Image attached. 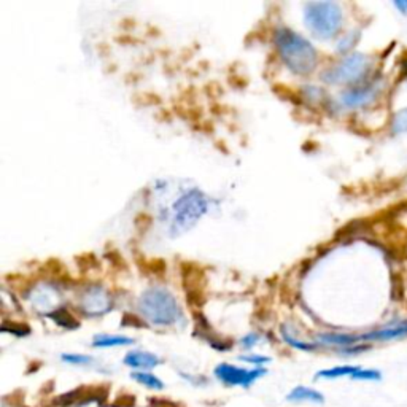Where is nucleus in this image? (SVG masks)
<instances>
[{"mask_svg": "<svg viewBox=\"0 0 407 407\" xmlns=\"http://www.w3.org/2000/svg\"><path fill=\"white\" fill-rule=\"evenodd\" d=\"M137 307L145 322L153 327L169 328L183 318L176 296L161 287H151L143 292L138 298Z\"/></svg>", "mask_w": 407, "mask_h": 407, "instance_id": "obj_2", "label": "nucleus"}, {"mask_svg": "<svg viewBox=\"0 0 407 407\" xmlns=\"http://www.w3.org/2000/svg\"><path fill=\"white\" fill-rule=\"evenodd\" d=\"M358 37H359V34H357V32L347 34V36L342 37L339 40V43H337V51H339V53H342V55H345V53L350 55L353 46L357 45V42H358Z\"/></svg>", "mask_w": 407, "mask_h": 407, "instance_id": "obj_18", "label": "nucleus"}, {"mask_svg": "<svg viewBox=\"0 0 407 407\" xmlns=\"http://www.w3.org/2000/svg\"><path fill=\"white\" fill-rule=\"evenodd\" d=\"M280 333H282L283 341L287 342V344L290 347L296 348V350H302V352H312V350H315V347H317L315 344H310V342H306V341L299 339L298 334L294 333V329L287 327V324H283Z\"/></svg>", "mask_w": 407, "mask_h": 407, "instance_id": "obj_16", "label": "nucleus"}, {"mask_svg": "<svg viewBox=\"0 0 407 407\" xmlns=\"http://www.w3.org/2000/svg\"><path fill=\"white\" fill-rule=\"evenodd\" d=\"M131 379L134 382H137L138 385H142L148 390H156V392H159V390L164 388V382L150 371H134L131 374Z\"/></svg>", "mask_w": 407, "mask_h": 407, "instance_id": "obj_14", "label": "nucleus"}, {"mask_svg": "<svg viewBox=\"0 0 407 407\" xmlns=\"http://www.w3.org/2000/svg\"><path fill=\"white\" fill-rule=\"evenodd\" d=\"M407 336V322L398 323V324H390V327L371 331V333H366L362 336V341H393L399 339V337Z\"/></svg>", "mask_w": 407, "mask_h": 407, "instance_id": "obj_10", "label": "nucleus"}, {"mask_svg": "<svg viewBox=\"0 0 407 407\" xmlns=\"http://www.w3.org/2000/svg\"><path fill=\"white\" fill-rule=\"evenodd\" d=\"M317 341L322 345H333L344 350V348L358 345V342H362V336L347 334V333H323V334H318Z\"/></svg>", "mask_w": 407, "mask_h": 407, "instance_id": "obj_11", "label": "nucleus"}, {"mask_svg": "<svg viewBox=\"0 0 407 407\" xmlns=\"http://www.w3.org/2000/svg\"><path fill=\"white\" fill-rule=\"evenodd\" d=\"M73 407H103L102 401L99 398H90V399H83L80 403H75Z\"/></svg>", "mask_w": 407, "mask_h": 407, "instance_id": "obj_23", "label": "nucleus"}, {"mask_svg": "<svg viewBox=\"0 0 407 407\" xmlns=\"http://www.w3.org/2000/svg\"><path fill=\"white\" fill-rule=\"evenodd\" d=\"M287 401L290 403H313V404H322L324 401V397L317 390L309 387H296L292 392L287 394Z\"/></svg>", "mask_w": 407, "mask_h": 407, "instance_id": "obj_12", "label": "nucleus"}, {"mask_svg": "<svg viewBox=\"0 0 407 407\" xmlns=\"http://www.w3.org/2000/svg\"><path fill=\"white\" fill-rule=\"evenodd\" d=\"M61 359L64 363L72 364V366H90L92 364V357L90 355H81V353H62Z\"/></svg>", "mask_w": 407, "mask_h": 407, "instance_id": "obj_17", "label": "nucleus"}, {"mask_svg": "<svg viewBox=\"0 0 407 407\" xmlns=\"http://www.w3.org/2000/svg\"><path fill=\"white\" fill-rule=\"evenodd\" d=\"M393 5H394V8L399 11V13L407 15V0H394Z\"/></svg>", "mask_w": 407, "mask_h": 407, "instance_id": "obj_24", "label": "nucleus"}, {"mask_svg": "<svg viewBox=\"0 0 407 407\" xmlns=\"http://www.w3.org/2000/svg\"><path fill=\"white\" fill-rule=\"evenodd\" d=\"M134 339L121 334H97L92 339V347L96 348H113V347H127L132 345Z\"/></svg>", "mask_w": 407, "mask_h": 407, "instance_id": "obj_13", "label": "nucleus"}, {"mask_svg": "<svg viewBox=\"0 0 407 407\" xmlns=\"http://www.w3.org/2000/svg\"><path fill=\"white\" fill-rule=\"evenodd\" d=\"M259 341H261V336L258 333H250V334L242 337L241 345L243 348H247V350H250V348H253L255 345H258Z\"/></svg>", "mask_w": 407, "mask_h": 407, "instance_id": "obj_22", "label": "nucleus"}, {"mask_svg": "<svg viewBox=\"0 0 407 407\" xmlns=\"http://www.w3.org/2000/svg\"><path fill=\"white\" fill-rule=\"evenodd\" d=\"M382 90H383L382 81L372 80L368 81V83L345 90L339 97V103L341 107H344L345 110L366 108L372 106V103L380 97Z\"/></svg>", "mask_w": 407, "mask_h": 407, "instance_id": "obj_6", "label": "nucleus"}, {"mask_svg": "<svg viewBox=\"0 0 407 407\" xmlns=\"http://www.w3.org/2000/svg\"><path fill=\"white\" fill-rule=\"evenodd\" d=\"M352 379L353 380H371V382H374V380H380L382 374L379 371H376V369H362V368H359L357 372H355Z\"/></svg>", "mask_w": 407, "mask_h": 407, "instance_id": "obj_21", "label": "nucleus"}, {"mask_svg": "<svg viewBox=\"0 0 407 407\" xmlns=\"http://www.w3.org/2000/svg\"><path fill=\"white\" fill-rule=\"evenodd\" d=\"M274 40L280 59L293 73L307 77L315 71L318 55L309 40L285 26L277 29Z\"/></svg>", "mask_w": 407, "mask_h": 407, "instance_id": "obj_1", "label": "nucleus"}, {"mask_svg": "<svg viewBox=\"0 0 407 407\" xmlns=\"http://www.w3.org/2000/svg\"><path fill=\"white\" fill-rule=\"evenodd\" d=\"M213 374L226 387L250 388L255 382L266 376V369L264 368L245 369V368H239V366H234L229 363H222L215 368Z\"/></svg>", "mask_w": 407, "mask_h": 407, "instance_id": "obj_7", "label": "nucleus"}, {"mask_svg": "<svg viewBox=\"0 0 407 407\" xmlns=\"http://www.w3.org/2000/svg\"><path fill=\"white\" fill-rule=\"evenodd\" d=\"M372 57L366 53L345 55L339 62L329 67L323 73V81L337 86H359L368 83V77L372 72Z\"/></svg>", "mask_w": 407, "mask_h": 407, "instance_id": "obj_5", "label": "nucleus"}, {"mask_svg": "<svg viewBox=\"0 0 407 407\" xmlns=\"http://www.w3.org/2000/svg\"><path fill=\"white\" fill-rule=\"evenodd\" d=\"M241 362L243 363H248L255 366V368H263L264 364H267L271 362V358L264 357V355H257V353H250V355H241L239 357Z\"/></svg>", "mask_w": 407, "mask_h": 407, "instance_id": "obj_20", "label": "nucleus"}, {"mask_svg": "<svg viewBox=\"0 0 407 407\" xmlns=\"http://www.w3.org/2000/svg\"><path fill=\"white\" fill-rule=\"evenodd\" d=\"M80 309L86 317L99 318L107 315V313L113 309V298L106 288L92 287L86 288L80 298Z\"/></svg>", "mask_w": 407, "mask_h": 407, "instance_id": "obj_8", "label": "nucleus"}, {"mask_svg": "<svg viewBox=\"0 0 407 407\" xmlns=\"http://www.w3.org/2000/svg\"><path fill=\"white\" fill-rule=\"evenodd\" d=\"M359 368L358 366H350V364H344V366H334V368L329 369H323L317 372L315 379H327V380H334V379H342V377H353L355 372H357Z\"/></svg>", "mask_w": 407, "mask_h": 407, "instance_id": "obj_15", "label": "nucleus"}, {"mask_svg": "<svg viewBox=\"0 0 407 407\" xmlns=\"http://www.w3.org/2000/svg\"><path fill=\"white\" fill-rule=\"evenodd\" d=\"M304 22L313 37L331 40L344 26V11L337 2H309L304 7Z\"/></svg>", "mask_w": 407, "mask_h": 407, "instance_id": "obj_4", "label": "nucleus"}, {"mask_svg": "<svg viewBox=\"0 0 407 407\" xmlns=\"http://www.w3.org/2000/svg\"><path fill=\"white\" fill-rule=\"evenodd\" d=\"M210 208V199L199 190H190L183 193L171 207V224L169 231L172 236H180L199 222Z\"/></svg>", "mask_w": 407, "mask_h": 407, "instance_id": "obj_3", "label": "nucleus"}, {"mask_svg": "<svg viewBox=\"0 0 407 407\" xmlns=\"http://www.w3.org/2000/svg\"><path fill=\"white\" fill-rule=\"evenodd\" d=\"M123 363L134 371H151L158 368L161 364V359L158 355L145 352V350H132L127 352L123 359Z\"/></svg>", "mask_w": 407, "mask_h": 407, "instance_id": "obj_9", "label": "nucleus"}, {"mask_svg": "<svg viewBox=\"0 0 407 407\" xmlns=\"http://www.w3.org/2000/svg\"><path fill=\"white\" fill-rule=\"evenodd\" d=\"M392 131L394 134H407V108L399 110V112L393 116Z\"/></svg>", "mask_w": 407, "mask_h": 407, "instance_id": "obj_19", "label": "nucleus"}]
</instances>
